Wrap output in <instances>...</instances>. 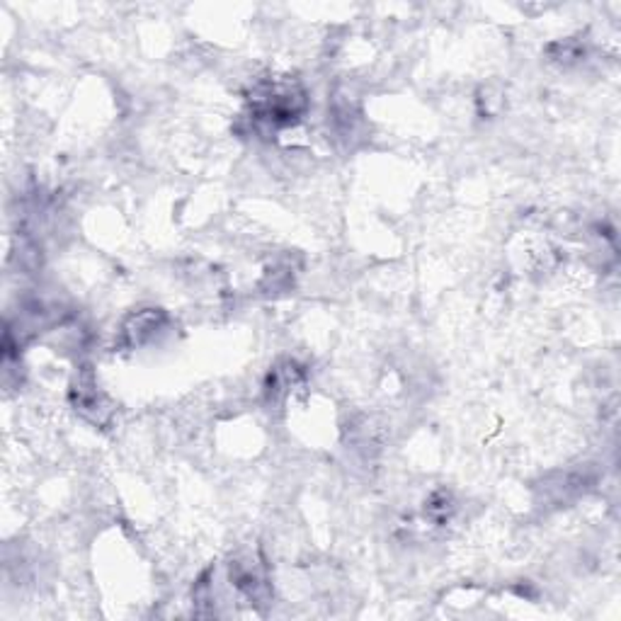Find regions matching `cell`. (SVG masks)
<instances>
[{
	"label": "cell",
	"instance_id": "obj_1",
	"mask_svg": "<svg viewBox=\"0 0 621 621\" xmlns=\"http://www.w3.org/2000/svg\"><path fill=\"white\" fill-rule=\"evenodd\" d=\"M163 320H166V316L160 310H141L137 316H131L129 323L124 326V340L129 345H144L151 338H156V333H160Z\"/></svg>",
	"mask_w": 621,
	"mask_h": 621
}]
</instances>
